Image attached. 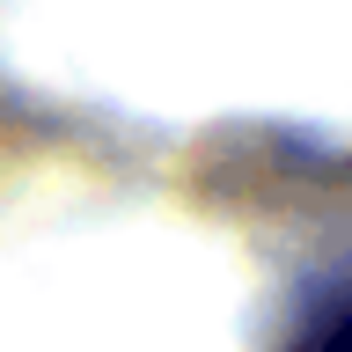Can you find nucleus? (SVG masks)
Masks as SVG:
<instances>
[{"label": "nucleus", "mask_w": 352, "mask_h": 352, "mask_svg": "<svg viewBox=\"0 0 352 352\" xmlns=\"http://www.w3.org/2000/svg\"><path fill=\"white\" fill-rule=\"evenodd\" d=\"M301 352H352V308H338L323 330H308V345Z\"/></svg>", "instance_id": "1"}]
</instances>
